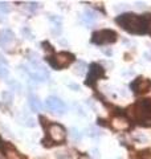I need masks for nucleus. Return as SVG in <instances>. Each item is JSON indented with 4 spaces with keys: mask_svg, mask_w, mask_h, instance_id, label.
I'll return each instance as SVG.
<instances>
[{
    "mask_svg": "<svg viewBox=\"0 0 151 159\" xmlns=\"http://www.w3.org/2000/svg\"><path fill=\"white\" fill-rule=\"evenodd\" d=\"M117 23L123 29H126L130 33L135 35H143L145 32L149 31V21L146 15L139 16L135 13H123V15L117 17Z\"/></svg>",
    "mask_w": 151,
    "mask_h": 159,
    "instance_id": "1",
    "label": "nucleus"
},
{
    "mask_svg": "<svg viewBox=\"0 0 151 159\" xmlns=\"http://www.w3.org/2000/svg\"><path fill=\"white\" fill-rule=\"evenodd\" d=\"M129 114L133 118L140 121V123L143 121L149 119V117L151 115V100H140L138 101L134 106H131L129 109Z\"/></svg>",
    "mask_w": 151,
    "mask_h": 159,
    "instance_id": "2",
    "label": "nucleus"
},
{
    "mask_svg": "<svg viewBox=\"0 0 151 159\" xmlns=\"http://www.w3.org/2000/svg\"><path fill=\"white\" fill-rule=\"evenodd\" d=\"M73 60H74V56L72 53H68V52H61V53H57L54 56H46V61H48L50 67L53 69H56V71L67 68Z\"/></svg>",
    "mask_w": 151,
    "mask_h": 159,
    "instance_id": "3",
    "label": "nucleus"
},
{
    "mask_svg": "<svg viewBox=\"0 0 151 159\" xmlns=\"http://www.w3.org/2000/svg\"><path fill=\"white\" fill-rule=\"evenodd\" d=\"M117 33L111 29H102L94 32L92 36V43L97 45H105V44H111L117 41Z\"/></svg>",
    "mask_w": 151,
    "mask_h": 159,
    "instance_id": "4",
    "label": "nucleus"
},
{
    "mask_svg": "<svg viewBox=\"0 0 151 159\" xmlns=\"http://www.w3.org/2000/svg\"><path fill=\"white\" fill-rule=\"evenodd\" d=\"M48 134L53 142H63L67 137V131L61 125L58 123H52L48 127Z\"/></svg>",
    "mask_w": 151,
    "mask_h": 159,
    "instance_id": "5",
    "label": "nucleus"
},
{
    "mask_svg": "<svg viewBox=\"0 0 151 159\" xmlns=\"http://www.w3.org/2000/svg\"><path fill=\"white\" fill-rule=\"evenodd\" d=\"M46 106L53 113H57V114H64L65 110H67V105L64 104V101L54 96H50L46 98Z\"/></svg>",
    "mask_w": 151,
    "mask_h": 159,
    "instance_id": "6",
    "label": "nucleus"
},
{
    "mask_svg": "<svg viewBox=\"0 0 151 159\" xmlns=\"http://www.w3.org/2000/svg\"><path fill=\"white\" fill-rule=\"evenodd\" d=\"M131 89L136 94H142V93H147L151 90V80L138 77L135 81L131 84Z\"/></svg>",
    "mask_w": 151,
    "mask_h": 159,
    "instance_id": "7",
    "label": "nucleus"
},
{
    "mask_svg": "<svg viewBox=\"0 0 151 159\" xmlns=\"http://www.w3.org/2000/svg\"><path fill=\"white\" fill-rule=\"evenodd\" d=\"M89 69H90V72H89L86 84L88 85H94V84L98 81V78H101L103 74H105V71H103V68L98 64H92Z\"/></svg>",
    "mask_w": 151,
    "mask_h": 159,
    "instance_id": "8",
    "label": "nucleus"
},
{
    "mask_svg": "<svg viewBox=\"0 0 151 159\" xmlns=\"http://www.w3.org/2000/svg\"><path fill=\"white\" fill-rule=\"evenodd\" d=\"M111 126H113V129L118 130V131H123V130H127L130 127V122L127 118L119 115V117H114V118H113Z\"/></svg>",
    "mask_w": 151,
    "mask_h": 159,
    "instance_id": "9",
    "label": "nucleus"
},
{
    "mask_svg": "<svg viewBox=\"0 0 151 159\" xmlns=\"http://www.w3.org/2000/svg\"><path fill=\"white\" fill-rule=\"evenodd\" d=\"M13 41H15V33L11 29L0 31V45L2 46H8Z\"/></svg>",
    "mask_w": 151,
    "mask_h": 159,
    "instance_id": "10",
    "label": "nucleus"
},
{
    "mask_svg": "<svg viewBox=\"0 0 151 159\" xmlns=\"http://www.w3.org/2000/svg\"><path fill=\"white\" fill-rule=\"evenodd\" d=\"M28 104H29L32 111H36V113H39V111H41V109H42L40 98L35 94H29V97H28Z\"/></svg>",
    "mask_w": 151,
    "mask_h": 159,
    "instance_id": "11",
    "label": "nucleus"
},
{
    "mask_svg": "<svg viewBox=\"0 0 151 159\" xmlns=\"http://www.w3.org/2000/svg\"><path fill=\"white\" fill-rule=\"evenodd\" d=\"M6 158L7 159H24L21 157V154L19 153L16 148H13L12 146H8L6 148Z\"/></svg>",
    "mask_w": 151,
    "mask_h": 159,
    "instance_id": "12",
    "label": "nucleus"
},
{
    "mask_svg": "<svg viewBox=\"0 0 151 159\" xmlns=\"http://www.w3.org/2000/svg\"><path fill=\"white\" fill-rule=\"evenodd\" d=\"M2 98H3V101L6 102V104L8 105H11L12 104V101H13V94L9 90H4L2 93Z\"/></svg>",
    "mask_w": 151,
    "mask_h": 159,
    "instance_id": "13",
    "label": "nucleus"
},
{
    "mask_svg": "<svg viewBox=\"0 0 151 159\" xmlns=\"http://www.w3.org/2000/svg\"><path fill=\"white\" fill-rule=\"evenodd\" d=\"M7 84H8V85L13 89V90H16V92H19V93L21 92V85L16 81V80H8Z\"/></svg>",
    "mask_w": 151,
    "mask_h": 159,
    "instance_id": "14",
    "label": "nucleus"
},
{
    "mask_svg": "<svg viewBox=\"0 0 151 159\" xmlns=\"http://www.w3.org/2000/svg\"><path fill=\"white\" fill-rule=\"evenodd\" d=\"M24 123L25 126H28V127H33V126H36V122H35V119L33 118H31V117H25L24 118Z\"/></svg>",
    "mask_w": 151,
    "mask_h": 159,
    "instance_id": "15",
    "label": "nucleus"
},
{
    "mask_svg": "<svg viewBox=\"0 0 151 159\" xmlns=\"http://www.w3.org/2000/svg\"><path fill=\"white\" fill-rule=\"evenodd\" d=\"M85 68H86V64H85L84 61H82V62H78L77 67H76V69H77V71H76V73H77V74H82V73L85 72Z\"/></svg>",
    "mask_w": 151,
    "mask_h": 159,
    "instance_id": "16",
    "label": "nucleus"
},
{
    "mask_svg": "<svg viewBox=\"0 0 151 159\" xmlns=\"http://www.w3.org/2000/svg\"><path fill=\"white\" fill-rule=\"evenodd\" d=\"M8 69L6 67H3V65H0V78H7L8 77Z\"/></svg>",
    "mask_w": 151,
    "mask_h": 159,
    "instance_id": "17",
    "label": "nucleus"
},
{
    "mask_svg": "<svg viewBox=\"0 0 151 159\" xmlns=\"http://www.w3.org/2000/svg\"><path fill=\"white\" fill-rule=\"evenodd\" d=\"M86 131H89V133H88L89 137H97V135L100 134V131H98V130H97L96 127H93V126H90V127H89V129L86 130Z\"/></svg>",
    "mask_w": 151,
    "mask_h": 159,
    "instance_id": "18",
    "label": "nucleus"
},
{
    "mask_svg": "<svg viewBox=\"0 0 151 159\" xmlns=\"http://www.w3.org/2000/svg\"><path fill=\"white\" fill-rule=\"evenodd\" d=\"M0 11H2L3 13H8L9 11H11V8L8 7V4L7 3H0Z\"/></svg>",
    "mask_w": 151,
    "mask_h": 159,
    "instance_id": "19",
    "label": "nucleus"
},
{
    "mask_svg": "<svg viewBox=\"0 0 151 159\" xmlns=\"http://www.w3.org/2000/svg\"><path fill=\"white\" fill-rule=\"evenodd\" d=\"M70 131H72V133H70V134H72V137L74 138V139H80V138H81V134H80L78 133V130L77 129H72V130H70Z\"/></svg>",
    "mask_w": 151,
    "mask_h": 159,
    "instance_id": "20",
    "label": "nucleus"
},
{
    "mask_svg": "<svg viewBox=\"0 0 151 159\" xmlns=\"http://www.w3.org/2000/svg\"><path fill=\"white\" fill-rule=\"evenodd\" d=\"M42 46H45V50H49V52H53V48H52V45L48 44V43H42Z\"/></svg>",
    "mask_w": 151,
    "mask_h": 159,
    "instance_id": "21",
    "label": "nucleus"
},
{
    "mask_svg": "<svg viewBox=\"0 0 151 159\" xmlns=\"http://www.w3.org/2000/svg\"><path fill=\"white\" fill-rule=\"evenodd\" d=\"M37 7H39V4H37V3H31V6H29L31 9H36Z\"/></svg>",
    "mask_w": 151,
    "mask_h": 159,
    "instance_id": "22",
    "label": "nucleus"
},
{
    "mask_svg": "<svg viewBox=\"0 0 151 159\" xmlns=\"http://www.w3.org/2000/svg\"><path fill=\"white\" fill-rule=\"evenodd\" d=\"M0 62H2V64H7V61H6V60H3L2 56H0Z\"/></svg>",
    "mask_w": 151,
    "mask_h": 159,
    "instance_id": "23",
    "label": "nucleus"
}]
</instances>
